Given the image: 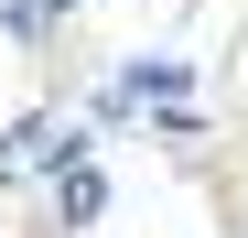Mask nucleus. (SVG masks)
<instances>
[{"label":"nucleus","mask_w":248,"mask_h":238,"mask_svg":"<svg viewBox=\"0 0 248 238\" xmlns=\"http://www.w3.org/2000/svg\"><path fill=\"white\" fill-rule=\"evenodd\" d=\"M65 163H87V130H76V119H54V108L11 119V141H0V184H32V173H65Z\"/></svg>","instance_id":"1"},{"label":"nucleus","mask_w":248,"mask_h":238,"mask_svg":"<svg viewBox=\"0 0 248 238\" xmlns=\"http://www.w3.org/2000/svg\"><path fill=\"white\" fill-rule=\"evenodd\" d=\"M97 206H108V184H97L87 163H65V173H54V227H87Z\"/></svg>","instance_id":"2"},{"label":"nucleus","mask_w":248,"mask_h":238,"mask_svg":"<svg viewBox=\"0 0 248 238\" xmlns=\"http://www.w3.org/2000/svg\"><path fill=\"white\" fill-rule=\"evenodd\" d=\"M119 87H130V108H140V98H162V108H173V98H184V65H173V54H151V65H130V76H119Z\"/></svg>","instance_id":"3"},{"label":"nucleus","mask_w":248,"mask_h":238,"mask_svg":"<svg viewBox=\"0 0 248 238\" xmlns=\"http://www.w3.org/2000/svg\"><path fill=\"white\" fill-rule=\"evenodd\" d=\"M65 11H76V0H0V22H11V33H22V44H44V33H54Z\"/></svg>","instance_id":"4"}]
</instances>
